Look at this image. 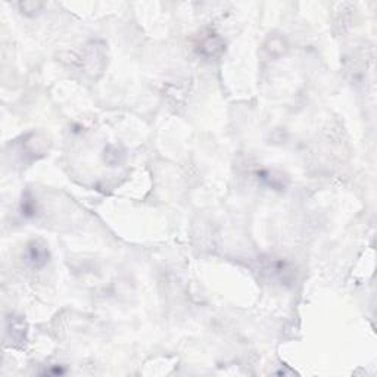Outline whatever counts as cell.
I'll return each mask as SVG.
<instances>
[{"label":"cell","instance_id":"7a4b0ae2","mask_svg":"<svg viewBox=\"0 0 377 377\" xmlns=\"http://www.w3.org/2000/svg\"><path fill=\"white\" fill-rule=\"evenodd\" d=\"M222 47H224V45H222L221 40H220L218 37L212 36V37L206 39V40L202 43V52L205 50V52H208L209 56H215V55L221 53Z\"/></svg>","mask_w":377,"mask_h":377},{"label":"cell","instance_id":"6da1fadb","mask_svg":"<svg viewBox=\"0 0 377 377\" xmlns=\"http://www.w3.org/2000/svg\"><path fill=\"white\" fill-rule=\"evenodd\" d=\"M47 249L43 244L33 242L28 246V261L34 267H42L47 263Z\"/></svg>","mask_w":377,"mask_h":377},{"label":"cell","instance_id":"3957f363","mask_svg":"<svg viewBox=\"0 0 377 377\" xmlns=\"http://www.w3.org/2000/svg\"><path fill=\"white\" fill-rule=\"evenodd\" d=\"M34 212H36V209H34V202H33V200L24 199L23 214H25V215H33Z\"/></svg>","mask_w":377,"mask_h":377}]
</instances>
